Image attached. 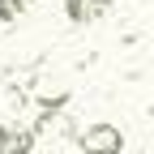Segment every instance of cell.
<instances>
[{"label":"cell","mask_w":154,"mask_h":154,"mask_svg":"<svg viewBox=\"0 0 154 154\" xmlns=\"http://www.w3.org/2000/svg\"><path fill=\"white\" fill-rule=\"evenodd\" d=\"M111 13V0H64V17L73 26H94Z\"/></svg>","instance_id":"3"},{"label":"cell","mask_w":154,"mask_h":154,"mask_svg":"<svg viewBox=\"0 0 154 154\" xmlns=\"http://www.w3.org/2000/svg\"><path fill=\"white\" fill-rule=\"evenodd\" d=\"M30 5H34V0H0V22L13 26L17 17H26V13H30Z\"/></svg>","instance_id":"4"},{"label":"cell","mask_w":154,"mask_h":154,"mask_svg":"<svg viewBox=\"0 0 154 154\" xmlns=\"http://www.w3.org/2000/svg\"><path fill=\"white\" fill-rule=\"evenodd\" d=\"M73 146L77 150H124V133L116 124H107V120H99V124H90V128L77 133Z\"/></svg>","instance_id":"1"},{"label":"cell","mask_w":154,"mask_h":154,"mask_svg":"<svg viewBox=\"0 0 154 154\" xmlns=\"http://www.w3.org/2000/svg\"><path fill=\"white\" fill-rule=\"evenodd\" d=\"M38 146V133L30 128H17V120H0V154H30Z\"/></svg>","instance_id":"2"}]
</instances>
